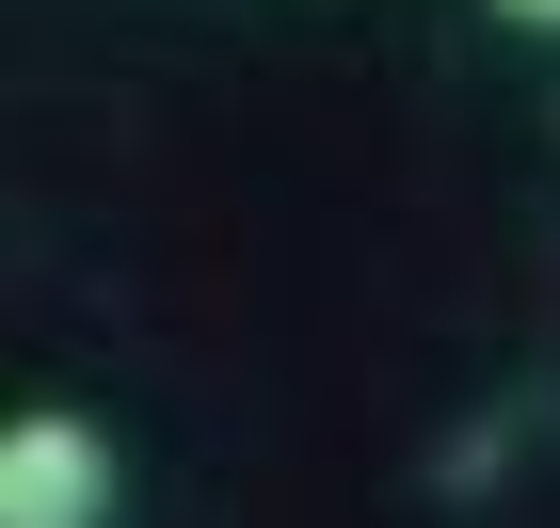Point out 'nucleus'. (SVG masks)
Segmentation results:
<instances>
[{
  "label": "nucleus",
  "mask_w": 560,
  "mask_h": 528,
  "mask_svg": "<svg viewBox=\"0 0 560 528\" xmlns=\"http://www.w3.org/2000/svg\"><path fill=\"white\" fill-rule=\"evenodd\" d=\"M0 528H113V433L65 400L0 416Z\"/></svg>",
  "instance_id": "f257e3e1"
},
{
  "label": "nucleus",
  "mask_w": 560,
  "mask_h": 528,
  "mask_svg": "<svg viewBox=\"0 0 560 528\" xmlns=\"http://www.w3.org/2000/svg\"><path fill=\"white\" fill-rule=\"evenodd\" d=\"M497 16H513V33H560V0H497Z\"/></svg>",
  "instance_id": "f03ea898"
}]
</instances>
